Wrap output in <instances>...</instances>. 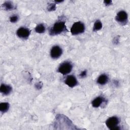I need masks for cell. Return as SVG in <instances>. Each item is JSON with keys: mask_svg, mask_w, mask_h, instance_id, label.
I'll return each instance as SVG.
<instances>
[{"mask_svg": "<svg viewBox=\"0 0 130 130\" xmlns=\"http://www.w3.org/2000/svg\"><path fill=\"white\" fill-rule=\"evenodd\" d=\"M103 27V24L102 22L100 20H97L95 21L93 24V30L94 31H98L100 30Z\"/></svg>", "mask_w": 130, "mask_h": 130, "instance_id": "13", "label": "cell"}, {"mask_svg": "<svg viewBox=\"0 0 130 130\" xmlns=\"http://www.w3.org/2000/svg\"><path fill=\"white\" fill-rule=\"evenodd\" d=\"M18 20V16L16 15H13L10 17V21L12 23L17 22Z\"/></svg>", "mask_w": 130, "mask_h": 130, "instance_id": "16", "label": "cell"}, {"mask_svg": "<svg viewBox=\"0 0 130 130\" xmlns=\"http://www.w3.org/2000/svg\"><path fill=\"white\" fill-rule=\"evenodd\" d=\"M10 105L8 103L4 102L0 104V111L2 113H5L7 112L9 109Z\"/></svg>", "mask_w": 130, "mask_h": 130, "instance_id": "12", "label": "cell"}, {"mask_svg": "<svg viewBox=\"0 0 130 130\" xmlns=\"http://www.w3.org/2000/svg\"><path fill=\"white\" fill-rule=\"evenodd\" d=\"M73 68L72 64L69 61H64L61 63L58 68L57 71L59 73L65 75L70 73Z\"/></svg>", "mask_w": 130, "mask_h": 130, "instance_id": "4", "label": "cell"}, {"mask_svg": "<svg viewBox=\"0 0 130 130\" xmlns=\"http://www.w3.org/2000/svg\"><path fill=\"white\" fill-rule=\"evenodd\" d=\"M12 90V88L11 86L5 84H2L0 87V91L4 95L10 94Z\"/></svg>", "mask_w": 130, "mask_h": 130, "instance_id": "10", "label": "cell"}, {"mask_svg": "<svg viewBox=\"0 0 130 130\" xmlns=\"http://www.w3.org/2000/svg\"><path fill=\"white\" fill-rule=\"evenodd\" d=\"M56 9V4H50L48 7V10L49 11H54Z\"/></svg>", "mask_w": 130, "mask_h": 130, "instance_id": "17", "label": "cell"}, {"mask_svg": "<svg viewBox=\"0 0 130 130\" xmlns=\"http://www.w3.org/2000/svg\"><path fill=\"white\" fill-rule=\"evenodd\" d=\"M119 122V119L117 117L112 116L106 121V124L110 129H120V127L118 126Z\"/></svg>", "mask_w": 130, "mask_h": 130, "instance_id": "3", "label": "cell"}, {"mask_svg": "<svg viewBox=\"0 0 130 130\" xmlns=\"http://www.w3.org/2000/svg\"><path fill=\"white\" fill-rule=\"evenodd\" d=\"M115 19L121 24H126L128 21V15L126 12L123 10L119 11L116 16Z\"/></svg>", "mask_w": 130, "mask_h": 130, "instance_id": "5", "label": "cell"}, {"mask_svg": "<svg viewBox=\"0 0 130 130\" xmlns=\"http://www.w3.org/2000/svg\"><path fill=\"white\" fill-rule=\"evenodd\" d=\"M104 3L106 6H109L110 5H111L112 4V2L111 0L110 1H104Z\"/></svg>", "mask_w": 130, "mask_h": 130, "instance_id": "19", "label": "cell"}, {"mask_svg": "<svg viewBox=\"0 0 130 130\" xmlns=\"http://www.w3.org/2000/svg\"><path fill=\"white\" fill-rule=\"evenodd\" d=\"M109 80L108 76L105 74H103L101 75L97 79V83L101 85L106 84Z\"/></svg>", "mask_w": 130, "mask_h": 130, "instance_id": "11", "label": "cell"}, {"mask_svg": "<svg viewBox=\"0 0 130 130\" xmlns=\"http://www.w3.org/2000/svg\"><path fill=\"white\" fill-rule=\"evenodd\" d=\"M50 53L51 58L53 59H57L62 55V50L59 46L55 45L51 48Z\"/></svg>", "mask_w": 130, "mask_h": 130, "instance_id": "7", "label": "cell"}, {"mask_svg": "<svg viewBox=\"0 0 130 130\" xmlns=\"http://www.w3.org/2000/svg\"><path fill=\"white\" fill-rule=\"evenodd\" d=\"M3 7L6 10H12L15 8L14 4L11 2H6L3 4Z\"/></svg>", "mask_w": 130, "mask_h": 130, "instance_id": "14", "label": "cell"}, {"mask_svg": "<svg viewBox=\"0 0 130 130\" xmlns=\"http://www.w3.org/2000/svg\"><path fill=\"white\" fill-rule=\"evenodd\" d=\"M86 75H87V71L84 70L82 72H81V73L79 75V76L81 78H84V77H85Z\"/></svg>", "mask_w": 130, "mask_h": 130, "instance_id": "18", "label": "cell"}, {"mask_svg": "<svg viewBox=\"0 0 130 130\" xmlns=\"http://www.w3.org/2000/svg\"><path fill=\"white\" fill-rule=\"evenodd\" d=\"M30 34L29 29L25 27H20L16 31L17 36L23 39H26L28 38Z\"/></svg>", "mask_w": 130, "mask_h": 130, "instance_id": "6", "label": "cell"}, {"mask_svg": "<svg viewBox=\"0 0 130 130\" xmlns=\"http://www.w3.org/2000/svg\"><path fill=\"white\" fill-rule=\"evenodd\" d=\"M85 29L84 23L81 21H77L73 24L70 31L73 35H77L84 32Z\"/></svg>", "mask_w": 130, "mask_h": 130, "instance_id": "2", "label": "cell"}, {"mask_svg": "<svg viewBox=\"0 0 130 130\" xmlns=\"http://www.w3.org/2000/svg\"><path fill=\"white\" fill-rule=\"evenodd\" d=\"M64 82L66 85L72 88L76 86L78 84V81L76 78L75 76L72 75L68 76L64 80Z\"/></svg>", "mask_w": 130, "mask_h": 130, "instance_id": "8", "label": "cell"}, {"mask_svg": "<svg viewBox=\"0 0 130 130\" xmlns=\"http://www.w3.org/2000/svg\"><path fill=\"white\" fill-rule=\"evenodd\" d=\"M67 30L65 22L63 21H58L55 22L49 30V34L51 36L58 35Z\"/></svg>", "mask_w": 130, "mask_h": 130, "instance_id": "1", "label": "cell"}, {"mask_svg": "<svg viewBox=\"0 0 130 130\" xmlns=\"http://www.w3.org/2000/svg\"><path fill=\"white\" fill-rule=\"evenodd\" d=\"M42 84H41V82H39V83H37V84L35 85V86H36V88L37 89H41V87H42Z\"/></svg>", "mask_w": 130, "mask_h": 130, "instance_id": "20", "label": "cell"}, {"mask_svg": "<svg viewBox=\"0 0 130 130\" xmlns=\"http://www.w3.org/2000/svg\"><path fill=\"white\" fill-rule=\"evenodd\" d=\"M105 101V98L102 96H99L95 98L91 102L92 106L94 108L100 107Z\"/></svg>", "mask_w": 130, "mask_h": 130, "instance_id": "9", "label": "cell"}, {"mask_svg": "<svg viewBox=\"0 0 130 130\" xmlns=\"http://www.w3.org/2000/svg\"><path fill=\"white\" fill-rule=\"evenodd\" d=\"M45 29H46V27L43 24H39L37 25L35 28V31L39 34L43 33L45 31Z\"/></svg>", "mask_w": 130, "mask_h": 130, "instance_id": "15", "label": "cell"}]
</instances>
